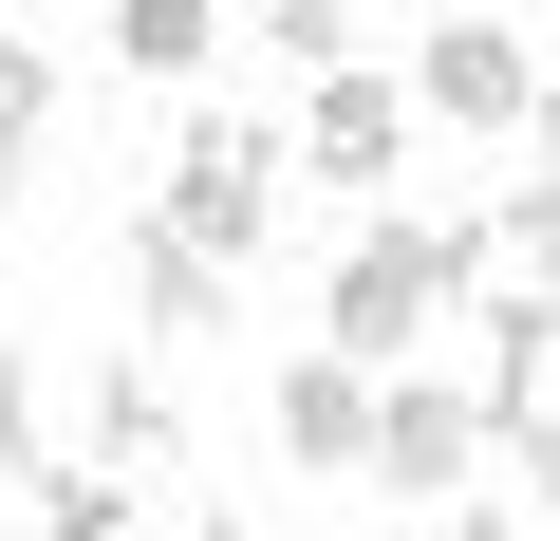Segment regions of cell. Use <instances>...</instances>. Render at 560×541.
I'll return each mask as SVG.
<instances>
[{"mask_svg": "<svg viewBox=\"0 0 560 541\" xmlns=\"http://www.w3.org/2000/svg\"><path fill=\"white\" fill-rule=\"evenodd\" d=\"M467 299V261H448V224H411V205H374L355 243H337V281H318V337L355 355V374H393L430 318Z\"/></svg>", "mask_w": 560, "mask_h": 541, "instance_id": "6da1fadb", "label": "cell"}, {"mask_svg": "<svg viewBox=\"0 0 560 541\" xmlns=\"http://www.w3.org/2000/svg\"><path fill=\"white\" fill-rule=\"evenodd\" d=\"M280 187H300V150H280L261 113H187V131H168V187H150V205H168V224H187L206 261H261V243H280Z\"/></svg>", "mask_w": 560, "mask_h": 541, "instance_id": "7a4b0ae2", "label": "cell"}, {"mask_svg": "<svg viewBox=\"0 0 560 541\" xmlns=\"http://www.w3.org/2000/svg\"><path fill=\"white\" fill-rule=\"evenodd\" d=\"M504 430L448 392V374H374V430H355V485H467Z\"/></svg>", "mask_w": 560, "mask_h": 541, "instance_id": "3957f363", "label": "cell"}, {"mask_svg": "<svg viewBox=\"0 0 560 541\" xmlns=\"http://www.w3.org/2000/svg\"><path fill=\"white\" fill-rule=\"evenodd\" d=\"M113 281H131L150 337H224V318H243V261H206L168 205H113Z\"/></svg>", "mask_w": 560, "mask_h": 541, "instance_id": "277c9868", "label": "cell"}, {"mask_svg": "<svg viewBox=\"0 0 560 541\" xmlns=\"http://www.w3.org/2000/svg\"><path fill=\"white\" fill-rule=\"evenodd\" d=\"M280 150H300L318 187H393V168H411V94L337 57V75H318V113H300V131H280Z\"/></svg>", "mask_w": 560, "mask_h": 541, "instance_id": "5b68a950", "label": "cell"}, {"mask_svg": "<svg viewBox=\"0 0 560 541\" xmlns=\"http://www.w3.org/2000/svg\"><path fill=\"white\" fill-rule=\"evenodd\" d=\"M523 94H541L523 20H448V38L411 57V113H448V131H523Z\"/></svg>", "mask_w": 560, "mask_h": 541, "instance_id": "8992f818", "label": "cell"}, {"mask_svg": "<svg viewBox=\"0 0 560 541\" xmlns=\"http://www.w3.org/2000/svg\"><path fill=\"white\" fill-rule=\"evenodd\" d=\"M467 299H486V374H467V411H486V430L560 411V299H541V281H467Z\"/></svg>", "mask_w": 560, "mask_h": 541, "instance_id": "52a82bcc", "label": "cell"}, {"mask_svg": "<svg viewBox=\"0 0 560 541\" xmlns=\"http://www.w3.org/2000/svg\"><path fill=\"white\" fill-rule=\"evenodd\" d=\"M261 430H280V467H318V485H337L355 430H374V374H355V355H300V374L261 392Z\"/></svg>", "mask_w": 560, "mask_h": 541, "instance_id": "ba28073f", "label": "cell"}, {"mask_svg": "<svg viewBox=\"0 0 560 541\" xmlns=\"http://www.w3.org/2000/svg\"><path fill=\"white\" fill-rule=\"evenodd\" d=\"M94 467L168 485V467H187V392H168V374H94Z\"/></svg>", "mask_w": 560, "mask_h": 541, "instance_id": "9c48e42d", "label": "cell"}, {"mask_svg": "<svg viewBox=\"0 0 560 541\" xmlns=\"http://www.w3.org/2000/svg\"><path fill=\"white\" fill-rule=\"evenodd\" d=\"M224 57V0H113V75H150V94H187Z\"/></svg>", "mask_w": 560, "mask_h": 541, "instance_id": "30bf717a", "label": "cell"}, {"mask_svg": "<svg viewBox=\"0 0 560 541\" xmlns=\"http://www.w3.org/2000/svg\"><path fill=\"white\" fill-rule=\"evenodd\" d=\"M448 261H467V281H541V261H560V187L523 168V187H504L486 224H448Z\"/></svg>", "mask_w": 560, "mask_h": 541, "instance_id": "8fae6325", "label": "cell"}, {"mask_svg": "<svg viewBox=\"0 0 560 541\" xmlns=\"http://www.w3.org/2000/svg\"><path fill=\"white\" fill-rule=\"evenodd\" d=\"M38 541H150V485L131 467H38Z\"/></svg>", "mask_w": 560, "mask_h": 541, "instance_id": "7c38bea8", "label": "cell"}, {"mask_svg": "<svg viewBox=\"0 0 560 541\" xmlns=\"http://www.w3.org/2000/svg\"><path fill=\"white\" fill-rule=\"evenodd\" d=\"M355 20H374V0H261V57H300V75H337V57H355Z\"/></svg>", "mask_w": 560, "mask_h": 541, "instance_id": "4fadbf2b", "label": "cell"}, {"mask_svg": "<svg viewBox=\"0 0 560 541\" xmlns=\"http://www.w3.org/2000/svg\"><path fill=\"white\" fill-rule=\"evenodd\" d=\"M57 467V411H38V355H0V485Z\"/></svg>", "mask_w": 560, "mask_h": 541, "instance_id": "5bb4252c", "label": "cell"}, {"mask_svg": "<svg viewBox=\"0 0 560 541\" xmlns=\"http://www.w3.org/2000/svg\"><path fill=\"white\" fill-rule=\"evenodd\" d=\"M38 131H57V57H38V38H0V168H20Z\"/></svg>", "mask_w": 560, "mask_h": 541, "instance_id": "9a60e30c", "label": "cell"}, {"mask_svg": "<svg viewBox=\"0 0 560 541\" xmlns=\"http://www.w3.org/2000/svg\"><path fill=\"white\" fill-rule=\"evenodd\" d=\"M504 448H523V504H560V411H523Z\"/></svg>", "mask_w": 560, "mask_h": 541, "instance_id": "2e32d148", "label": "cell"}, {"mask_svg": "<svg viewBox=\"0 0 560 541\" xmlns=\"http://www.w3.org/2000/svg\"><path fill=\"white\" fill-rule=\"evenodd\" d=\"M523 150H541V187H560V75H541V94H523Z\"/></svg>", "mask_w": 560, "mask_h": 541, "instance_id": "e0dca14e", "label": "cell"}, {"mask_svg": "<svg viewBox=\"0 0 560 541\" xmlns=\"http://www.w3.org/2000/svg\"><path fill=\"white\" fill-rule=\"evenodd\" d=\"M187 541H243V522H187Z\"/></svg>", "mask_w": 560, "mask_h": 541, "instance_id": "ac0fdd59", "label": "cell"}, {"mask_svg": "<svg viewBox=\"0 0 560 541\" xmlns=\"http://www.w3.org/2000/svg\"><path fill=\"white\" fill-rule=\"evenodd\" d=\"M0 243H20V205H0Z\"/></svg>", "mask_w": 560, "mask_h": 541, "instance_id": "d6986e66", "label": "cell"}]
</instances>
